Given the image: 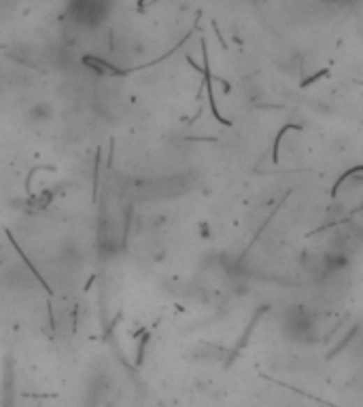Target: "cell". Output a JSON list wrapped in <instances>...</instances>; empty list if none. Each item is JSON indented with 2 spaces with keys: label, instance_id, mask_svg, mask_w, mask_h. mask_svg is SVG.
I'll use <instances>...</instances> for the list:
<instances>
[{
  "label": "cell",
  "instance_id": "6da1fadb",
  "mask_svg": "<svg viewBox=\"0 0 363 407\" xmlns=\"http://www.w3.org/2000/svg\"><path fill=\"white\" fill-rule=\"evenodd\" d=\"M102 5H89V3H83V5H73V20L81 22V24H96L98 20H102L100 13H96V9H100Z\"/></svg>",
  "mask_w": 363,
  "mask_h": 407
}]
</instances>
